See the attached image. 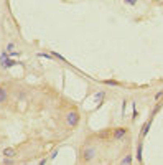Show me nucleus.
Segmentation results:
<instances>
[{
  "mask_svg": "<svg viewBox=\"0 0 163 165\" xmlns=\"http://www.w3.org/2000/svg\"><path fill=\"white\" fill-rule=\"evenodd\" d=\"M152 121H153V117H150L147 122L143 124V127H142V131H140V139H143L145 135L148 134V131H150V125H152Z\"/></svg>",
  "mask_w": 163,
  "mask_h": 165,
  "instance_id": "obj_5",
  "label": "nucleus"
},
{
  "mask_svg": "<svg viewBox=\"0 0 163 165\" xmlns=\"http://www.w3.org/2000/svg\"><path fill=\"white\" fill-rule=\"evenodd\" d=\"M17 65H18V63L15 61V58H10L8 51L3 50L2 55H0V66H2L3 69H10V68H13V66H17Z\"/></svg>",
  "mask_w": 163,
  "mask_h": 165,
  "instance_id": "obj_1",
  "label": "nucleus"
},
{
  "mask_svg": "<svg viewBox=\"0 0 163 165\" xmlns=\"http://www.w3.org/2000/svg\"><path fill=\"white\" fill-rule=\"evenodd\" d=\"M127 132H129V131H127L125 127H117L115 131H114V139H115V140L124 139V137L127 135Z\"/></svg>",
  "mask_w": 163,
  "mask_h": 165,
  "instance_id": "obj_4",
  "label": "nucleus"
},
{
  "mask_svg": "<svg viewBox=\"0 0 163 165\" xmlns=\"http://www.w3.org/2000/svg\"><path fill=\"white\" fill-rule=\"evenodd\" d=\"M66 125L68 127H76V125L79 124V119H81V116H79L78 111H69L68 114H66Z\"/></svg>",
  "mask_w": 163,
  "mask_h": 165,
  "instance_id": "obj_2",
  "label": "nucleus"
},
{
  "mask_svg": "<svg viewBox=\"0 0 163 165\" xmlns=\"http://www.w3.org/2000/svg\"><path fill=\"white\" fill-rule=\"evenodd\" d=\"M96 154H97V150L94 147H84L81 150V160L82 162H91V160H94Z\"/></svg>",
  "mask_w": 163,
  "mask_h": 165,
  "instance_id": "obj_3",
  "label": "nucleus"
},
{
  "mask_svg": "<svg viewBox=\"0 0 163 165\" xmlns=\"http://www.w3.org/2000/svg\"><path fill=\"white\" fill-rule=\"evenodd\" d=\"M38 58H46V59H51V58H54L51 53H36Z\"/></svg>",
  "mask_w": 163,
  "mask_h": 165,
  "instance_id": "obj_12",
  "label": "nucleus"
},
{
  "mask_svg": "<svg viewBox=\"0 0 163 165\" xmlns=\"http://www.w3.org/2000/svg\"><path fill=\"white\" fill-rule=\"evenodd\" d=\"M132 107H134V111H132V121H137V117H138V111H137V107H135V104L132 103Z\"/></svg>",
  "mask_w": 163,
  "mask_h": 165,
  "instance_id": "obj_11",
  "label": "nucleus"
},
{
  "mask_svg": "<svg viewBox=\"0 0 163 165\" xmlns=\"http://www.w3.org/2000/svg\"><path fill=\"white\" fill-rule=\"evenodd\" d=\"M8 99V89L7 86H0V104H5Z\"/></svg>",
  "mask_w": 163,
  "mask_h": 165,
  "instance_id": "obj_7",
  "label": "nucleus"
},
{
  "mask_svg": "<svg viewBox=\"0 0 163 165\" xmlns=\"http://www.w3.org/2000/svg\"><path fill=\"white\" fill-rule=\"evenodd\" d=\"M51 55H53L54 58H58V59H60V61H63V63H66V58H63V56H61L60 53H56V51H54V50H51Z\"/></svg>",
  "mask_w": 163,
  "mask_h": 165,
  "instance_id": "obj_13",
  "label": "nucleus"
},
{
  "mask_svg": "<svg viewBox=\"0 0 163 165\" xmlns=\"http://www.w3.org/2000/svg\"><path fill=\"white\" fill-rule=\"evenodd\" d=\"M106 84H109V86H117L119 83H117V81H114V79H107Z\"/></svg>",
  "mask_w": 163,
  "mask_h": 165,
  "instance_id": "obj_15",
  "label": "nucleus"
},
{
  "mask_svg": "<svg viewBox=\"0 0 163 165\" xmlns=\"http://www.w3.org/2000/svg\"><path fill=\"white\" fill-rule=\"evenodd\" d=\"M132 162H134V157H132L130 154H129V155H125L122 160H120V165H130Z\"/></svg>",
  "mask_w": 163,
  "mask_h": 165,
  "instance_id": "obj_9",
  "label": "nucleus"
},
{
  "mask_svg": "<svg viewBox=\"0 0 163 165\" xmlns=\"http://www.w3.org/2000/svg\"><path fill=\"white\" fill-rule=\"evenodd\" d=\"M161 96H163V91H160V93H157V94H155V99H160Z\"/></svg>",
  "mask_w": 163,
  "mask_h": 165,
  "instance_id": "obj_19",
  "label": "nucleus"
},
{
  "mask_svg": "<svg viewBox=\"0 0 163 165\" xmlns=\"http://www.w3.org/2000/svg\"><path fill=\"white\" fill-rule=\"evenodd\" d=\"M3 155H5V157H13V159H15V157H17V150L13 149V147H7V149H3Z\"/></svg>",
  "mask_w": 163,
  "mask_h": 165,
  "instance_id": "obj_8",
  "label": "nucleus"
},
{
  "mask_svg": "<svg viewBox=\"0 0 163 165\" xmlns=\"http://www.w3.org/2000/svg\"><path fill=\"white\" fill-rule=\"evenodd\" d=\"M125 109H127V101L124 99L122 101V114H125Z\"/></svg>",
  "mask_w": 163,
  "mask_h": 165,
  "instance_id": "obj_18",
  "label": "nucleus"
},
{
  "mask_svg": "<svg viewBox=\"0 0 163 165\" xmlns=\"http://www.w3.org/2000/svg\"><path fill=\"white\" fill-rule=\"evenodd\" d=\"M18 55H20L18 51H8V56H10V58H17Z\"/></svg>",
  "mask_w": 163,
  "mask_h": 165,
  "instance_id": "obj_16",
  "label": "nucleus"
},
{
  "mask_svg": "<svg viewBox=\"0 0 163 165\" xmlns=\"http://www.w3.org/2000/svg\"><path fill=\"white\" fill-rule=\"evenodd\" d=\"M104 96H106V93H104V91H99V93L94 94V101L96 103H100V101L104 99Z\"/></svg>",
  "mask_w": 163,
  "mask_h": 165,
  "instance_id": "obj_10",
  "label": "nucleus"
},
{
  "mask_svg": "<svg viewBox=\"0 0 163 165\" xmlns=\"http://www.w3.org/2000/svg\"><path fill=\"white\" fill-rule=\"evenodd\" d=\"M124 3H127V5H130V7H135L137 5V0H124Z\"/></svg>",
  "mask_w": 163,
  "mask_h": 165,
  "instance_id": "obj_14",
  "label": "nucleus"
},
{
  "mask_svg": "<svg viewBox=\"0 0 163 165\" xmlns=\"http://www.w3.org/2000/svg\"><path fill=\"white\" fill-rule=\"evenodd\" d=\"M142 152H143V139H140L137 142V162H143V159H142Z\"/></svg>",
  "mask_w": 163,
  "mask_h": 165,
  "instance_id": "obj_6",
  "label": "nucleus"
},
{
  "mask_svg": "<svg viewBox=\"0 0 163 165\" xmlns=\"http://www.w3.org/2000/svg\"><path fill=\"white\" fill-rule=\"evenodd\" d=\"M13 50H15V45H13V43L7 45V51H13Z\"/></svg>",
  "mask_w": 163,
  "mask_h": 165,
  "instance_id": "obj_17",
  "label": "nucleus"
}]
</instances>
